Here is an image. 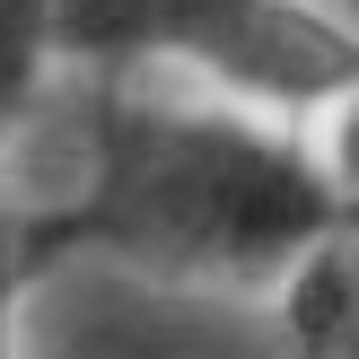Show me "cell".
<instances>
[{"label": "cell", "instance_id": "5", "mask_svg": "<svg viewBox=\"0 0 359 359\" xmlns=\"http://www.w3.org/2000/svg\"><path fill=\"white\" fill-rule=\"evenodd\" d=\"M44 280V263L18 237V202H0V359H27V298Z\"/></svg>", "mask_w": 359, "mask_h": 359}, {"label": "cell", "instance_id": "4", "mask_svg": "<svg viewBox=\"0 0 359 359\" xmlns=\"http://www.w3.org/2000/svg\"><path fill=\"white\" fill-rule=\"evenodd\" d=\"M298 132H307V149H316V175L333 184V202L359 210V79H342L316 114H298Z\"/></svg>", "mask_w": 359, "mask_h": 359}, {"label": "cell", "instance_id": "1", "mask_svg": "<svg viewBox=\"0 0 359 359\" xmlns=\"http://www.w3.org/2000/svg\"><path fill=\"white\" fill-rule=\"evenodd\" d=\"M333 210L342 202L316 175L298 114L158 79H88L79 184L44 210H18V237L44 272L114 263L167 290L272 298Z\"/></svg>", "mask_w": 359, "mask_h": 359}, {"label": "cell", "instance_id": "6", "mask_svg": "<svg viewBox=\"0 0 359 359\" xmlns=\"http://www.w3.org/2000/svg\"><path fill=\"white\" fill-rule=\"evenodd\" d=\"M333 359H359V333H351V342H342V351H333Z\"/></svg>", "mask_w": 359, "mask_h": 359}, {"label": "cell", "instance_id": "2", "mask_svg": "<svg viewBox=\"0 0 359 359\" xmlns=\"http://www.w3.org/2000/svg\"><path fill=\"white\" fill-rule=\"evenodd\" d=\"M53 53L79 79L202 88L263 114H316L359 79V27L316 0H53Z\"/></svg>", "mask_w": 359, "mask_h": 359}, {"label": "cell", "instance_id": "3", "mask_svg": "<svg viewBox=\"0 0 359 359\" xmlns=\"http://www.w3.org/2000/svg\"><path fill=\"white\" fill-rule=\"evenodd\" d=\"M53 70H62V53H53V0H0V149L35 114Z\"/></svg>", "mask_w": 359, "mask_h": 359}]
</instances>
